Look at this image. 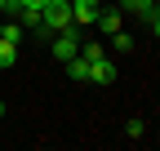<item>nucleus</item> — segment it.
<instances>
[{"label":"nucleus","mask_w":160,"mask_h":151,"mask_svg":"<svg viewBox=\"0 0 160 151\" xmlns=\"http://www.w3.org/2000/svg\"><path fill=\"white\" fill-rule=\"evenodd\" d=\"M125 134H129V138H142V134H147V120H138V116H133V120L125 124Z\"/></svg>","instance_id":"11"},{"label":"nucleus","mask_w":160,"mask_h":151,"mask_svg":"<svg viewBox=\"0 0 160 151\" xmlns=\"http://www.w3.org/2000/svg\"><path fill=\"white\" fill-rule=\"evenodd\" d=\"M107 40H111V49H116V53H133V36H129L125 27H120L116 36H107Z\"/></svg>","instance_id":"7"},{"label":"nucleus","mask_w":160,"mask_h":151,"mask_svg":"<svg viewBox=\"0 0 160 151\" xmlns=\"http://www.w3.org/2000/svg\"><path fill=\"white\" fill-rule=\"evenodd\" d=\"M0 120H5V102H0Z\"/></svg>","instance_id":"12"},{"label":"nucleus","mask_w":160,"mask_h":151,"mask_svg":"<svg viewBox=\"0 0 160 151\" xmlns=\"http://www.w3.org/2000/svg\"><path fill=\"white\" fill-rule=\"evenodd\" d=\"M0 40H9V45H22V22H5V31H0Z\"/></svg>","instance_id":"8"},{"label":"nucleus","mask_w":160,"mask_h":151,"mask_svg":"<svg viewBox=\"0 0 160 151\" xmlns=\"http://www.w3.org/2000/svg\"><path fill=\"white\" fill-rule=\"evenodd\" d=\"M142 22H147V27H151V36H160V0H156V5H151V13H147V18H142Z\"/></svg>","instance_id":"10"},{"label":"nucleus","mask_w":160,"mask_h":151,"mask_svg":"<svg viewBox=\"0 0 160 151\" xmlns=\"http://www.w3.org/2000/svg\"><path fill=\"white\" fill-rule=\"evenodd\" d=\"M98 31H102V36H116L120 27H125V13H120V9H102V13H98V22H93Z\"/></svg>","instance_id":"5"},{"label":"nucleus","mask_w":160,"mask_h":151,"mask_svg":"<svg viewBox=\"0 0 160 151\" xmlns=\"http://www.w3.org/2000/svg\"><path fill=\"white\" fill-rule=\"evenodd\" d=\"M102 13V0H71V22L76 27H93Z\"/></svg>","instance_id":"4"},{"label":"nucleus","mask_w":160,"mask_h":151,"mask_svg":"<svg viewBox=\"0 0 160 151\" xmlns=\"http://www.w3.org/2000/svg\"><path fill=\"white\" fill-rule=\"evenodd\" d=\"M5 5H9V0H0V13H5Z\"/></svg>","instance_id":"13"},{"label":"nucleus","mask_w":160,"mask_h":151,"mask_svg":"<svg viewBox=\"0 0 160 151\" xmlns=\"http://www.w3.org/2000/svg\"><path fill=\"white\" fill-rule=\"evenodd\" d=\"M49 49H53V58H58V62H71L76 53H80V31H76V27H67V31L49 36Z\"/></svg>","instance_id":"2"},{"label":"nucleus","mask_w":160,"mask_h":151,"mask_svg":"<svg viewBox=\"0 0 160 151\" xmlns=\"http://www.w3.org/2000/svg\"><path fill=\"white\" fill-rule=\"evenodd\" d=\"M0 31H5V22H0Z\"/></svg>","instance_id":"14"},{"label":"nucleus","mask_w":160,"mask_h":151,"mask_svg":"<svg viewBox=\"0 0 160 151\" xmlns=\"http://www.w3.org/2000/svg\"><path fill=\"white\" fill-rule=\"evenodd\" d=\"M13 62H18V45L0 40V67H13Z\"/></svg>","instance_id":"9"},{"label":"nucleus","mask_w":160,"mask_h":151,"mask_svg":"<svg viewBox=\"0 0 160 151\" xmlns=\"http://www.w3.org/2000/svg\"><path fill=\"white\" fill-rule=\"evenodd\" d=\"M67 27H76L71 22V0H45L36 36H58V31H67Z\"/></svg>","instance_id":"1"},{"label":"nucleus","mask_w":160,"mask_h":151,"mask_svg":"<svg viewBox=\"0 0 160 151\" xmlns=\"http://www.w3.org/2000/svg\"><path fill=\"white\" fill-rule=\"evenodd\" d=\"M151 5H156V0H151Z\"/></svg>","instance_id":"15"},{"label":"nucleus","mask_w":160,"mask_h":151,"mask_svg":"<svg viewBox=\"0 0 160 151\" xmlns=\"http://www.w3.org/2000/svg\"><path fill=\"white\" fill-rule=\"evenodd\" d=\"M62 67H67V76H71L76 85H89V58H85V53H76V58L62 62Z\"/></svg>","instance_id":"6"},{"label":"nucleus","mask_w":160,"mask_h":151,"mask_svg":"<svg viewBox=\"0 0 160 151\" xmlns=\"http://www.w3.org/2000/svg\"><path fill=\"white\" fill-rule=\"evenodd\" d=\"M116 76H120V67L107 58V53H98V58H89V85H98V89H107V85H116Z\"/></svg>","instance_id":"3"}]
</instances>
